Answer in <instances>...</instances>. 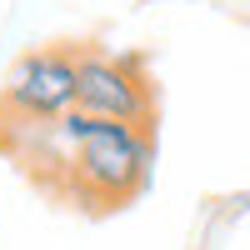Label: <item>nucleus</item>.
<instances>
[{"label": "nucleus", "instance_id": "obj_1", "mask_svg": "<svg viewBox=\"0 0 250 250\" xmlns=\"http://www.w3.org/2000/svg\"><path fill=\"white\" fill-rule=\"evenodd\" d=\"M25 130L45 145L40 155H30V165L50 175L85 210H120L150 185L155 130H145V125L70 110L50 125H25Z\"/></svg>", "mask_w": 250, "mask_h": 250}, {"label": "nucleus", "instance_id": "obj_2", "mask_svg": "<svg viewBox=\"0 0 250 250\" xmlns=\"http://www.w3.org/2000/svg\"><path fill=\"white\" fill-rule=\"evenodd\" d=\"M80 85V50L75 45H40L15 60L0 90V120L10 125H50L75 110Z\"/></svg>", "mask_w": 250, "mask_h": 250}, {"label": "nucleus", "instance_id": "obj_3", "mask_svg": "<svg viewBox=\"0 0 250 250\" xmlns=\"http://www.w3.org/2000/svg\"><path fill=\"white\" fill-rule=\"evenodd\" d=\"M75 110L155 130V85L145 75V60L140 55H110V50H80Z\"/></svg>", "mask_w": 250, "mask_h": 250}]
</instances>
